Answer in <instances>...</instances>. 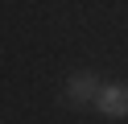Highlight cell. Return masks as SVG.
<instances>
[{
  "label": "cell",
  "instance_id": "1",
  "mask_svg": "<svg viewBox=\"0 0 128 124\" xmlns=\"http://www.w3.org/2000/svg\"><path fill=\"white\" fill-rule=\"evenodd\" d=\"M95 107H99L103 116H112V120L128 116V87H103L99 95H95Z\"/></svg>",
  "mask_w": 128,
  "mask_h": 124
},
{
  "label": "cell",
  "instance_id": "2",
  "mask_svg": "<svg viewBox=\"0 0 128 124\" xmlns=\"http://www.w3.org/2000/svg\"><path fill=\"white\" fill-rule=\"evenodd\" d=\"M95 95H99V83H95V74H87V70L70 74V83H66V99H70V103H91Z\"/></svg>",
  "mask_w": 128,
  "mask_h": 124
}]
</instances>
